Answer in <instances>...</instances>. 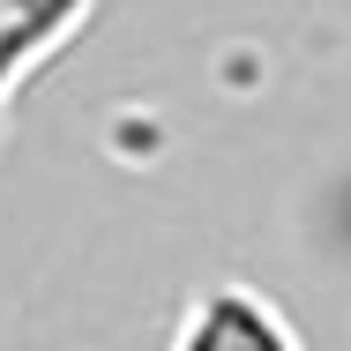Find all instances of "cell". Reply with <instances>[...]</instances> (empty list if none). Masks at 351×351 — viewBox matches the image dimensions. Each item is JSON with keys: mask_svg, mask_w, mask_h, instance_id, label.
<instances>
[{"mask_svg": "<svg viewBox=\"0 0 351 351\" xmlns=\"http://www.w3.org/2000/svg\"><path fill=\"white\" fill-rule=\"evenodd\" d=\"M165 351H306V344L284 322V306L262 299L254 284H202L180 306Z\"/></svg>", "mask_w": 351, "mask_h": 351, "instance_id": "obj_1", "label": "cell"}, {"mask_svg": "<svg viewBox=\"0 0 351 351\" xmlns=\"http://www.w3.org/2000/svg\"><path fill=\"white\" fill-rule=\"evenodd\" d=\"M90 15L97 0H0V128H8V105L82 38Z\"/></svg>", "mask_w": 351, "mask_h": 351, "instance_id": "obj_2", "label": "cell"}]
</instances>
